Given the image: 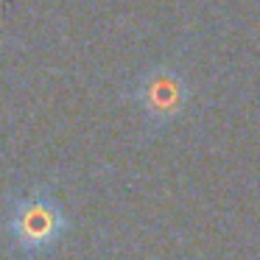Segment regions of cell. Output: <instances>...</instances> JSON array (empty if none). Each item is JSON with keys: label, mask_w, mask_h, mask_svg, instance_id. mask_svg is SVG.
Here are the masks:
<instances>
[{"label": "cell", "mask_w": 260, "mask_h": 260, "mask_svg": "<svg viewBox=\"0 0 260 260\" xmlns=\"http://www.w3.org/2000/svg\"><path fill=\"white\" fill-rule=\"evenodd\" d=\"M187 98H190V87L185 73L171 64H154L143 70L129 87V101L143 118V126L151 132L176 123L187 107Z\"/></svg>", "instance_id": "7a4b0ae2"}, {"label": "cell", "mask_w": 260, "mask_h": 260, "mask_svg": "<svg viewBox=\"0 0 260 260\" xmlns=\"http://www.w3.org/2000/svg\"><path fill=\"white\" fill-rule=\"evenodd\" d=\"M68 213L48 185L14 193L3 207V232L12 249L25 260L51 257L68 235Z\"/></svg>", "instance_id": "6da1fadb"}]
</instances>
